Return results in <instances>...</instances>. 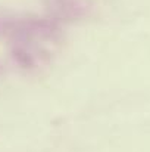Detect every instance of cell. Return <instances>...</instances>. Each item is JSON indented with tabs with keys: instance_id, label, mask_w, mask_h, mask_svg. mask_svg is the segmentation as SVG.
<instances>
[{
	"instance_id": "6da1fadb",
	"label": "cell",
	"mask_w": 150,
	"mask_h": 152,
	"mask_svg": "<svg viewBox=\"0 0 150 152\" xmlns=\"http://www.w3.org/2000/svg\"><path fill=\"white\" fill-rule=\"evenodd\" d=\"M0 37L13 43L56 42L60 37V24L49 16L36 15H4L0 16Z\"/></svg>"
},
{
	"instance_id": "7a4b0ae2",
	"label": "cell",
	"mask_w": 150,
	"mask_h": 152,
	"mask_svg": "<svg viewBox=\"0 0 150 152\" xmlns=\"http://www.w3.org/2000/svg\"><path fill=\"white\" fill-rule=\"evenodd\" d=\"M47 16L57 24L75 22L86 18L91 10L88 0H46Z\"/></svg>"
},
{
	"instance_id": "3957f363",
	"label": "cell",
	"mask_w": 150,
	"mask_h": 152,
	"mask_svg": "<svg viewBox=\"0 0 150 152\" xmlns=\"http://www.w3.org/2000/svg\"><path fill=\"white\" fill-rule=\"evenodd\" d=\"M3 71H4V69H3V65H1V64H0V75H1V74H3Z\"/></svg>"
}]
</instances>
